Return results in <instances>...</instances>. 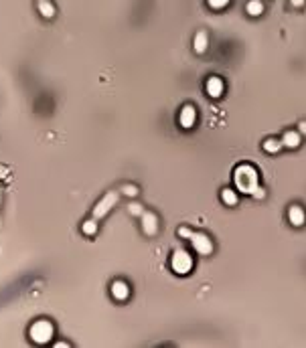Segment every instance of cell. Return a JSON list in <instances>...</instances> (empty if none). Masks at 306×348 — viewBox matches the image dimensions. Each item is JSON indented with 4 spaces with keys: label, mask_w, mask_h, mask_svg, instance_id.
Segmentation results:
<instances>
[{
    "label": "cell",
    "mask_w": 306,
    "mask_h": 348,
    "mask_svg": "<svg viewBox=\"0 0 306 348\" xmlns=\"http://www.w3.org/2000/svg\"><path fill=\"white\" fill-rule=\"evenodd\" d=\"M221 200L227 207H233V205H237V193L231 190V188H223L221 190Z\"/></svg>",
    "instance_id": "obj_15"
},
{
    "label": "cell",
    "mask_w": 306,
    "mask_h": 348,
    "mask_svg": "<svg viewBox=\"0 0 306 348\" xmlns=\"http://www.w3.org/2000/svg\"><path fill=\"white\" fill-rule=\"evenodd\" d=\"M122 193L126 195V197H136V195H138V188H136L134 184H124V186H122Z\"/></svg>",
    "instance_id": "obj_19"
},
{
    "label": "cell",
    "mask_w": 306,
    "mask_h": 348,
    "mask_svg": "<svg viewBox=\"0 0 306 348\" xmlns=\"http://www.w3.org/2000/svg\"><path fill=\"white\" fill-rule=\"evenodd\" d=\"M118 198H120V195L116 193V190H110V193H108V195H104V198H101L99 203L94 207L92 217H94V219H97V221H99V219H104V217L108 215V212H110L112 209H114V205L118 203Z\"/></svg>",
    "instance_id": "obj_4"
},
{
    "label": "cell",
    "mask_w": 306,
    "mask_h": 348,
    "mask_svg": "<svg viewBox=\"0 0 306 348\" xmlns=\"http://www.w3.org/2000/svg\"><path fill=\"white\" fill-rule=\"evenodd\" d=\"M37 8H39V13H41L43 18H53L55 16V6H53L51 0H39Z\"/></svg>",
    "instance_id": "obj_13"
},
{
    "label": "cell",
    "mask_w": 306,
    "mask_h": 348,
    "mask_svg": "<svg viewBox=\"0 0 306 348\" xmlns=\"http://www.w3.org/2000/svg\"><path fill=\"white\" fill-rule=\"evenodd\" d=\"M81 233L83 235H87V237H92V235H96L97 233V219H87V221H83L81 223Z\"/></svg>",
    "instance_id": "obj_14"
},
{
    "label": "cell",
    "mask_w": 306,
    "mask_h": 348,
    "mask_svg": "<svg viewBox=\"0 0 306 348\" xmlns=\"http://www.w3.org/2000/svg\"><path fill=\"white\" fill-rule=\"evenodd\" d=\"M140 221H142V231H144L146 237H152V235H156V231H158V217L154 215V212L144 211L142 215H140Z\"/></svg>",
    "instance_id": "obj_6"
},
{
    "label": "cell",
    "mask_w": 306,
    "mask_h": 348,
    "mask_svg": "<svg viewBox=\"0 0 306 348\" xmlns=\"http://www.w3.org/2000/svg\"><path fill=\"white\" fill-rule=\"evenodd\" d=\"M110 294H112L114 300L124 302V300H128V296H130V286L124 282V279H116V282H112V286H110Z\"/></svg>",
    "instance_id": "obj_7"
},
{
    "label": "cell",
    "mask_w": 306,
    "mask_h": 348,
    "mask_svg": "<svg viewBox=\"0 0 306 348\" xmlns=\"http://www.w3.org/2000/svg\"><path fill=\"white\" fill-rule=\"evenodd\" d=\"M189 241L193 245V249H195L199 255H211L213 253V241L205 233H191Z\"/></svg>",
    "instance_id": "obj_5"
},
{
    "label": "cell",
    "mask_w": 306,
    "mask_h": 348,
    "mask_svg": "<svg viewBox=\"0 0 306 348\" xmlns=\"http://www.w3.org/2000/svg\"><path fill=\"white\" fill-rule=\"evenodd\" d=\"M191 233H193V231L187 229V227H180V229H178V235H180V237H191Z\"/></svg>",
    "instance_id": "obj_22"
},
{
    "label": "cell",
    "mask_w": 306,
    "mask_h": 348,
    "mask_svg": "<svg viewBox=\"0 0 306 348\" xmlns=\"http://www.w3.org/2000/svg\"><path fill=\"white\" fill-rule=\"evenodd\" d=\"M207 4L211 6V8H215V10H219V8H225L229 4V0H207Z\"/></svg>",
    "instance_id": "obj_18"
},
{
    "label": "cell",
    "mask_w": 306,
    "mask_h": 348,
    "mask_svg": "<svg viewBox=\"0 0 306 348\" xmlns=\"http://www.w3.org/2000/svg\"><path fill=\"white\" fill-rule=\"evenodd\" d=\"M252 197H254V198H264V197H266V190H264L262 186H259V188L256 190V193H254Z\"/></svg>",
    "instance_id": "obj_21"
},
{
    "label": "cell",
    "mask_w": 306,
    "mask_h": 348,
    "mask_svg": "<svg viewBox=\"0 0 306 348\" xmlns=\"http://www.w3.org/2000/svg\"><path fill=\"white\" fill-rule=\"evenodd\" d=\"M209 47V37H207V32L205 30H199L195 39H193V49H195V53H205Z\"/></svg>",
    "instance_id": "obj_11"
},
{
    "label": "cell",
    "mask_w": 306,
    "mask_h": 348,
    "mask_svg": "<svg viewBox=\"0 0 306 348\" xmlns=\"http://www.w3.org/2000/svg\"><path fill=\"white\" fill-rule=\"evenodd\" d=\"M195 121H197V109L193 106H185L183 109H180V114H178V123L185 130H191L193 126H195Z\"/></svg>",
    "instance_id": "obj_8"
},
{
    "label": "cell",
    "mask_w": 306,
    "mask_h": 348,
    "mask_svg": "<svg viewBox=\"0 0 306 348\" xmlns=\"http://www.w3.org/2000/svg\"><path fill=\"white\" fill-rule=\"evenodd\" d=\"M171 269L178 275H187L193 269V257L185 249H177L171 257Z\"/></svg>",
    "instance_id": "obj_3"
},
{
    "label": "cell",
    "mask_w": 306,
    "mask_h": 348,
    "mask_svg": "<svg viewBox=\"0 0 306 348\" xmlns=\"http://www.w3.org/2000/svg\"><path fill=\"white\" fill-rule=\"evenodd\" d=\"M53 336H55V326H53V322L47 320V318L35 320L31 324V328H29V338L35 344H39V346L49 344L53 340Z\"/></svg>",
    "instance_id": "obj_2"
},
{
    "label": "cell",
    "mask_w": 306,
    "mask_h": 348,
    "mask_svg": "<svg viewBox=\"0 0 306 348\" xmlns=\"http://www.w3.org/2000/svg\"><path fill=\"white\" fill-rule=\"evenodd\" d=\"M128 211H130V215H134V217H140L142 215V205H138V203H130V207H128Z\"/></svg>",
    "instance_id": "obj_20"
},
{
    "label": "cell",
    "mask_w": 306,
    "mask_h": 348,
    "mask_svg": "<svg viewBox=\"0 0 306 348\" xmlns=\"http://www.w3.org/2000/svg\"><path fill=\"white\" fill-rule=\"evenodd\" d=\"M290 4L296 6V8H300V6H304V0H290Z\"/></svg>",
    "instance_id": "obj_23"
},
{
    "label": "cell",
    "mask_w": 306,
    "mask_h": 348,
    "mask_svg": "<svg viewBox=\"0 0 306 348\" xmlns=\"http://www.w3.org/2000/svg\"><path fill=\"white\" fill-rule=\"evenodd\" d=\"M288 221L292 223L294 227H302V225H304V221H306V212H304V209L298 207V205H292V207L288 209Z\"/></svg>",
    "instance_id": "obj_10"
},
{
    "label": "cell",
    "mask_w": 306,
    "mask_h": 348,
    "mask_svg": "<svg viewBox=\"0 0 306 348\" xmlns=\"http://www.w3.org/2000/svg\"><path fill=\"white\" fill-rule=\"evenodd\" d=\"M280 148H282V140H276V138H268V140L264 142V150H266L268 154H276Z\"/></svg>",
    "instance_id": "obj_17"
},
{
    "label": "cell",
    "mask_w": 306,
    "mask_h": 348,
    "mask_svg": "<svg viewBox=\"0 0 306 348\" xmlns=\"http://www.w3.org/2000/svg\"><path fill=\"white\" fill-rule=\"evenodd\" d=\"M300 134H306V121L300 123Z\"/></svg>",
    "instance_id": "obj_24"
},
{
    "label": "cell",
    "mask_w": 306,
    "mask_h": 348,
    "mask_svg": "<svg viewBox=\"0 0 306 348\" xmlns=\"http://www.w3.org/2000/svg\"><path fill=\"white\" fill-rule=\"evenodd\" d=\"M223 81L219 79V77H209L207 83H205V89H207V95L213 97V99H217L223 95Z\"/></svg>",
    "instance_id": "obj_9"
},
{
    "label": "cell",
    "mask_w": 306,
    "mask_h": 348,
    "mask_svg": "<svg viewBox=\"0 0 306 348\" xmlns=\"http://www.w3.org/2000/svg\"><path fill=\"white\" fill-rule=\"evenodd\" d=\"M233 184L243 195H254L259 188V174L256 166L252 164H240L233 170Z\"/></svg>",
    "instance_id": "obj_1"
},
{
    "label": "cell",
    "mask_w": 306,
    "mask_h": 348,
    "mask_svg": "<svg viewBox=\"0 0 306 348\" xmlns=\"http://www.w3.org/2000/svg\"><path fill=\"white\" fill-rule=\"evenodd\" d=\"M282 146H286V148H298L300 146V132H286L284 136H282Z\"/></svg>",
    "instance_id": "obj_12"
},
{
    "label": "cell",
    "mask_w": 306,
    "mask_h": 348,
    "mask_svg": "<svg viewBox=\"0 0 306 348\" xmlns=\"http://www.w3.org/2000/svg\"><path fill=\"white\" fill-rule=\"evenodd\" d=\"M262 13H264V4L259 2V0H249V2H247V15L259 16Z\"/></svg>",
    "instance_id": "obj_16"
}]
</instances>
